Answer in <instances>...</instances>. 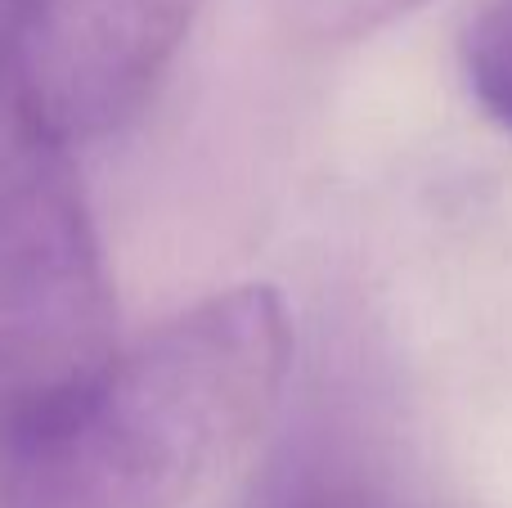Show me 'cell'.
Listing matches in <instances>:
<instances>
[{"instance_id":"obj_6","label":"cell","mask_w":512,"mask_h":508,"mask_svg":"<svg viewBox=\"0 0 512 508\" xmlns=\"http://www.w3.org/2000/svg\"><path fill=\"white\" fill-rule=\"evenodd\" d=\"M14 9H18V0H0V23H5V18L14 14Z\"/></svg>"},{"instance_id":"obj_2","label":"cell","mask_w":512,"mask_h":508,"mask_svg":"<svg viewBox=\"0 0 512 508\" xmlns=\"http://www.w3.org/2000/svg\"><path fill=\"white\" fill-rule=\"evenodd\" d=\"M113 288L68 144L32 117L0 41V437L113 360Z\"/></svg>"},{"instance_id":"obj_5","label":"cell","mask_w":512,"mask_h":508,"mask_svg":"<svg viewBox=\"0 0 512 508\" xmlns=\"http://www.w3.org/2000/svg\"><path fill=\"white\" fill-rule=\"evenodd\" d=\"M414 5H423V0H283L292 23L306 27L310 36H328V41L364 36L391 18L409 14Z\"/></svg>"},{"instance_id":"obj_1","label":"cell","mask_w":512,"mask_h":508,"mask_svg":"<svg viewBox=\"0 0 512 508\" xmlns=\"http://www.w3.org/2000/svg\"><path fill=\"white\" fill-rule=\"evenodd\" d=\"M288 356V311L265 284L171 315L0 437V508H180L274 414Z\"/></svg>"},{"instance_id":"obj_3","label":"cell","mask_w":512,"mask_h":508,"mask_svg":"<svg viewBox=\"0 0 512 508\" xmlns=\"http://www.w3.org/2000/svg\"><path fill=\"white\" fill-rule=\"evenodd\" d=\"M198 5L203 0H18L0 41L32 117L54 140L77 144L140 113Z\"/></svg>"},{"instance_id":"obj_4","label":"cell","mask_w":512,"mask_h":508,"mask_svg":"<svg viewBox=\"0 0 512 508\" xmlns=\"http://www.w3.org/2000/svg\"><path fill=\"white\" fill-rule=\"evenodd\" d=\"M463 72L477 104L512 131V0H486L463 36Z\"/></svg>"}]
</instances>
